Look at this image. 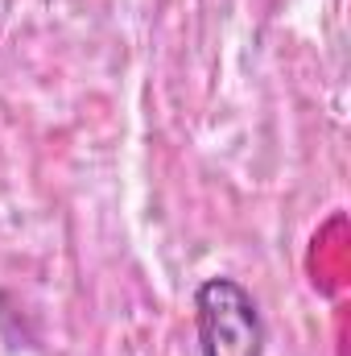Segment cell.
<instances>
[{"label": "cell", "instance_id": "1", "mask_svg": "<svg viewBox=\"0 0 351 356\" xmlns=\"http://www.w3.org/2000/svg\"><path fill=\"white\" fill-rule=\"evenodd\" d=\"M194 323L203 356H264V319L236 277H207L194 290Z\"/></svg>", "mask_w": 351, "mask_h": 356}]
</instances>
